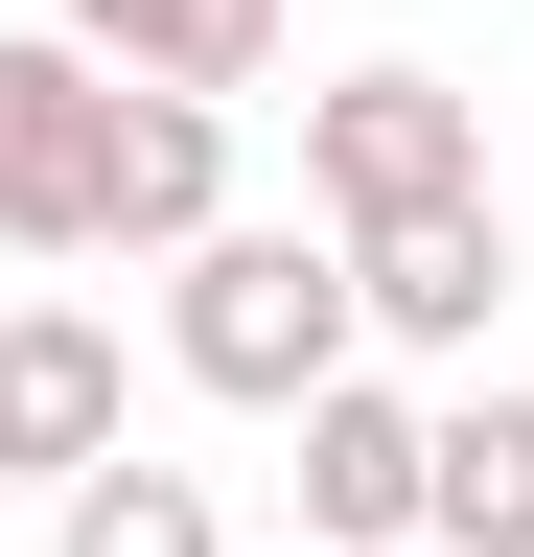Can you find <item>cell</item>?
Instances as JSON below:
<instances>
[{"mask_svg": "<svg viewBox=\"0 0 534 557\" xmlns=\"http://www.w3.org/2000/svg\"><path fill=\"white\" fill-rule=\"evenodd\" d=\"M163 372L233 395V418H302L325 372H372L349 256H325V233H256V209H233V233H186V256H163Z\"/></svg>", "mask_w": 534, "mask_h": 557, "instance_id": "obj_1", "label": "cell"}, {"mask_svg": "<svg viewBox=\"0 0 534 557\" xmlns=\"http://www.w3.org/2000/svg\"><path fill=\"white\" fill-rule=\"evenodd\" d=\"M488 186V116H464V70H325L302 94V233H395V209H464Z\"/></svg>", "mask_w": 534, "mask_h": 557, "instance_id": "obj_2", "label": "cell"}, {"mask_svg": "<svg viewBox=\"0 0 534 557\" xmlns=\"http://www.w3.org/2000/svg\"><path fill=\"white\" fill-rule=\"evenodd\" d=\"M116 442H140V348L94 302H0V487H71Z\"/></svg>", "mask_w": 534, "mask_h": 557, "instance_id": "obj_3", "label": "cell"}, {"mask_svg": "<svg viewBox=\"0 0 534 557\" xmlns=\"http://www.w3.org/2000/svg\"><path fill=\"white\" fill-rule=\"evenodd\" d=\"M94 139H116V70L0 24V256H94Z\"/></svg>", "mask_w": 534, "mask_h": 557, "instance_id": "obj_4", "label": "cell"}, {"mask_svg": "<svg viewBox=\"0 0 534 557\" xmlns=\"http://www.w3.org/2000/svg\"><path fill=\"white\" fill-rule=\"evenodd\" d=\"M349 256V325L372 348H488V302H511V209L464 186V209H395V233H325Z\"/></svg>", "mask_w": 534, "mask_h": 557, "instance_id": "obj_5", "label": "cell"}, {"mask_svg": "<svg viewBox=\"0 0 534 557\" xmlns=\"http://www.w3.org/2000/svg\"><path fill=\"white\" fill-rule=\"evenodd\" d=\"M233 233V94H116L94 139V256H186Z\"/></svg>", "mask_w": 534, "mask_h": 557, "instance_id": "obj_6", "label": "cell"}, {"mask_svg": "<svg viewBox=\"0 0 534 557\" xmlns=\"http://www.w3.org/2000/svg\"><path fill=\"white\" fill-rule=\"evenodd\" d=\"M302 557H419V395L395 372L302 395Z\"/></svg>", "mask_w": 534, "mask_h": 557, "instance_id": "obj_7", "label": "cell"}, {"mask_svg": "<svg viewBox=\"0 0 534 557\" xmlns=\"http://www.w3.org/2000/svg\"><path fill=\"white\" fill-rule=\"evenodd\" d=\"M302 0H47V47H94L116 94H256Z\"/></svg>", "mask_w": 534, "mask_h": 557, "instance_id": "obj_8", "label": "cell"}, {"mask_svg": "<svg viewBox=\"0 0 534 557\" xmlns=\"http://www.w3.org/2000/svg\"><path fill=\"white\" fill-rule=\"evenodd\" d=\"M419 557H534V395L419 418Z\"/></svg>", "mask_w": 534, "mask_h": 557, "instance_id": "obj_9", "label": "cell"}, {"mask_svg": "<svg viewBox=\"0 0 534 557\" xmlns=\"http://www.w3.org/2000/svg\"><path fill=\"white\" fill-rule=\"evenodd\" d=\"M47 557H233V511H210V465H71L47 487Z\"/></svg>", "mask_w": 534, "mask_h": 557, "instance_id": "obj_10", "label": "cell"}]
</instances>
